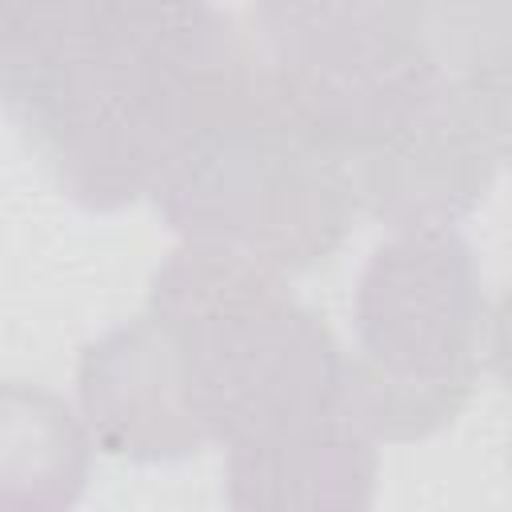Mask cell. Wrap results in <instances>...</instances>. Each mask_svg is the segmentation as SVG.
<instances>
[{
    "mask_svg": "<svg viewBox=\"0 0 512 512\" xmlns=\"http://www.w3.org/2000/svg\"><path fill=\"white\" fill-rule=\"evenodd\" d=\"M260 44L212 0H96L4 108L88 212L152 196L264 76Z\"/></svg>",
    "mask_w": 512,
    "mask_h": 512,
    "instance_id": "obj_1",
    "label": "cell"
},
{
    "mask_svg": "<svg viewBox=\"0 0 512 512\" xmlns=\"http://www.w3.org/2000/svg\"><path fill=\"white\" fill-rule=\"evenodd\" d=\"M148 308L180 336L196 416L224 448L320 420L344 400L336 336L256 256L180 240L152 276Z\"/></svg>",
    "mask_w": 512,
    "mask_h": 512,
    "instance_id": "obj_2",
    "label": "cell"
},
{
    "mask_svg": "<svg viewBox=\"0 0 512 512\" xmlns=\"http://www.w3.org/2000/svg\"><path fill=\"white\" fill-rule=\"evenodd\" d=\"M152 204L180 240L256 256L284 276L324 264L360 212L348 160L272 68L164 172Z\"/></svg>",
    "mask_w": 512,
    "mask_h": 512,
    "instance_id": "obj_3",
    "label": "cell"
},
{
    "mask_svg": "<svg viewBox=\"0 0 512 512\" xmlns=\"http://www.w3.org/2000/svg\"><path fill=\"white\" fill-rule=\"evenodd\" d=\"M356 356L340 408L384 444L448 428L476 392L484 292L472 244L456 228L396 232L352 296Z\"/></svg>",
    "mask_w": 512,
    "mask_h": 512,
    "instance_id": "obj_4",
    "label": "cell"
},
{
    "mask_svg": "<svg viewBox=\"0 0 512 512\" xmlns=\"http://www.w3.org/2000/svg\"><path fill=\"white\" fill-rule=\"evenodd\" d=\"M252 20L272 76L340 156L436 64L428 0H252Z\"/></svg>",
    "mask_w": 512,
    "mask_h": 512,
    "instance_id": "obj_5",
    "label": "cell"
},
{
    "mask_svg": "<svg viewBox=\"0 0 512 512\" xmlns=\"http://www.w3.org/2000/svg\"><path fill=\"white\" fill-rule=\"evenodd\" d=\"M360 208L392 232L452 228L480 208L500 148L476 80L440 60L344 152Z\"/></svg>",
    "mask_w": 512,
    "mask_h": 512,
    "instance_id": "obj_6",
    "label": "cell"
},
{
    "mask_svg": "<svg viewBox=\"0 0 512 512\" xmlns=\"http://www.w3.org/2000/svg\"><path fill=\"white\" fill-rule=\"evenodd\" d=\"M76 404L96 448L116 460L176 464L208 444L184 344L152 308L80 352Z\"/></svg>",
    "mask_w": 512,
    "mask_h": 512,
    "instance_id": "obj_7",
    "label": "cell"
},
{
    "mask_svg": "<svg viewBox=\"0 0 512 512\" xmlns=\"http://www.w3.org/2000/svg\"><path fill=\"white\" fill-rule=\"evenodd\" d=\"M376 496V440L344 412L240 440L224 460V500L240 512H360Z\"/></svg>",
    "mask_w": 512,
    "mask_h": 512,
    "instance_id": "obj_8",
    "label": "cell"
},
{
    "mask_svg": "<svg viewBox=\"0 0 512 512\" xmlns=\"http://www.w3.org/2000/svg\"><path fill=\"white\" fill-rule=\"evenodd\" d=\"M92 432L56 392L8 380L0 396V504L8 512H64L80 500Z\"/></svg>",
    "mask_w": 512,
    "mask_h": 512,
    "instance_id": "obj_9",
    "label": "cell"
},
{
    "mask_svg": "<svg viewBox=\"0 0 512 512\" xmlns=\"http://www.w3.org/2000/svg\"><path fill=\"white\" fill-rule=\"evenodd\" d=\"M476 88L484 96V108H488V120H492V132H496L500 160L512 164V36L488 60V68L476 76Z\"/></svg>",
    "mask_w": 512,
    "mask_h": 512,
    "instance_id": "obj_10",
    "label": "cell"
},
{
    "mask_svg": "<svg viewBox=\"0 0 512 512\" xmlns=\"http://www.w3.org/2000/svg\"><path fill=\"white\" fill-rule=\"evenodd\" d=\"M488 360H492V372L500 376V384L512 392V288L500 296V304H496V312H492Z\"/></svg>",
    "mask_w": 512,
    "mask_h": 512,
    "instance_id": "obj_11",
    "label": "cell"
},
{
    "mask_svg": "<svg viewBox=\"0 0 512 512\" xmlns=\"http://www.w3.org/2000/svg\"><path fill=\"white\" fill-rule=\"evenodd\" d=\"M508 472H512V440H508Z\"/></svg>",
    "mask_w": 512,
    "mask_h": 512,
    "instance_id": "obj_12",
    "label": "cell"
}]
</instances>
